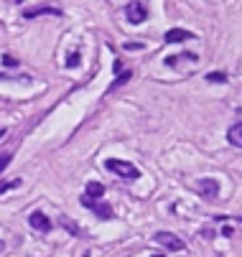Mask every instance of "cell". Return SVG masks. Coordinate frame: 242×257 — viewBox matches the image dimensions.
Returning a JSON list of instances; mask_svg holds the SVG:
<instances>
[{
	"label": "cell",
	"instance_id": "8",
	"mask_svg": "<svg viewBox=\"0 0 242 257\" xmlns=\"http://www.w3.org/2000/svg\"><path fill=\"white\" fill-rule=\"evenodd\" d=\"M84 196L97 201V199H102V196H105V186H102L99 181H89L87 186H84Z\"/></svg>",
	"mask_w": 242,
	"mask_h": 257
},
{
	"label": "cell",
	"instance_id": "22",
	"mask_svg": "<svg viewBox=\"0 0 242 257\" xmlns=\"http://www.w3.org/2000/svg\"><path fill=\"white\" fill-rule=\"evenodd\" d=\"M151 257H166V254H151Z\"/></svg>",
	"mask_w": 242,
	"mask_h": 257
},
{
	"label": "cell",
	"instance_id": "21",
	"mask_svg": "<svg viewBox=\"0 0 242 257\" xmlns=\"http://www.w3.org/2000/svg\"><path fill=\"white\" fill-rule=\"evenodd\" d=\"M3 247H6V244H3V239H0V252H3Z\"/></svg>",
	"mask_w": 242,
	"mask_h": 257
},
{
	"label": "cell",
	"instance_id": "5",
	"mask_svg": "<svg viewBox=\"0 0 242 257\" xmlns=\"http://www.w3.org/2000/svg\"><path fill=\"white\" fill-rule=\"evenodd\" d=\"M196 189H199V194H201L204 199H214V196L219 194V183H217L214 178H199V181H196Z\"/></svg>",
	"mask_w": 242,
	"mask_h": 257
},
{
	"label": "cell",
	"instance_id": "15",
	"mask_svg": "<svg viewBox=\"0 0 242 257\" xmlns=\"http://www.w3.org/2000/svg\"><path fill=\"white\" fill-rule=\"evenodd\" d=\"M16 186H21V178H16V181H6V183H0V194H6L8 189H16Z\"/></svg>",
	"mask_w": 242,
	"mask_h": 257
},
{
	"label": "cell",
	"instance_id": "9",
	"mask_svg": "<svg viewBox=\"0 0 242 257\" xmlns=\"http://www.w3.org/2000/svg\"><path fill=\"white\" fill-rule=\"evenodd\" d=\"M36 16H61V8L44 6V8H31V11H23V18H36Z\"/></svg>",
	"mask_w": 242,
	"mask_h": 257
},
{
	"label": "cell",
	"instance_id": "19",
	"mask_svg": "<svg viewBox=\"0 0 242 257\" xmlns=\"http://www.w3.org/2000/svg\"><path fill=\"white\" fill-rule=\"evenodd\" d=\"M125 49H130V51H141V49H143V46H141V44H128V46H125Z\"/></svg>",
	"mask_w": 242,
	"mask_h": 257
},
{
	"label": "cell",
	"instance_id": "13",
	"mask_svg": "<svg viewBox=\"0 0 242 257\" xmlns=\"http://www.w3.org/2000/svg\"><path fill=\"white\" fill-rule=\"evenodd\" d=\"M184 59L196 61V56H194V54H189V56H186V54H184V56H168V59H166V66H176V64H179V61H184Z\"/></svg>",
	"mask_w": 242,
	"mask_h": 257
},
{
	"label": "cell",
	"instance_id": "23",
	"mask_svg": "<svg viewBox=\"0 0 242 257\" xmlns=\"http://www.w3.org/2000/svg\"><path fill=\"white\" fill-rule=\"evenodd\" d=\"M239 222H242V216H239Z\"/></svg>",
	"mask_w": 242,
	"mask_h": 257
},
{
	"label": "cell",
	"instance_id": "20",
	"mask_svg": "<svg viewBox=\"0 0 242 257\" xmlns=\"http://www.w3.org/2000/svg\"><path fill=\"white\" fill-rule=\"evenodd\" d=\"M201 237H206V239H212V237H214V232H212V229H204V232H201Z\"/></svg>",
	"mask_w": 242,
	"mask_h": 257
},
{
	"label": "cell",
	"instance_id": "11",
	"mask_svg": "<svg viewBox=\"0 0 242 257\" xmlns=\"http://www.w3.org/2000/svg\"><path fill=\"white\" fill-rule=\"evenodd\" d=\"M206 82H212V84H227V74H224V71H212V74H206Z\"/></svg>",
	"mask_w": 242,
	"mask_h": 257
},
{
	"label": "cell",
	"instance_id": "7",
	"mask_svg": "<svg viewBox=\"0 0 242 257\" xmlns=\"http://www.w3.org/2000/svg\"><path fill=\"white\" fill-rule=\"evenodd\" d=\"M189 39H194V33L186 31V28H171V31H166V36H163L166 44H181V41H189Z\"/></svg>",
	"mask_w": 242,
	"mask_h": 257
},
{
	"label": "cell",
	"instance_id": "10",
	"mask_svg": "<svg viewBox=\"0 0 242 257\" xmlns=\"http://www.w3.org/2000/svg\"><path fill=\"white\" fill-rule=\"evenodd\" d=\"M227 140L234 145V148H242V122H234V125L227 130Z\"/></svg>",
	"mask_w": 242,
	"mask_h": 257
},
{
	"label": "cell",
	"instance_id": "12",
	"mask_svg": "<svg viewBox=\"0 0 242 257\" xmlns=\"http://www.w3.org/2000/svg\"><path fill=\"white\" fill-rule=\"evenodd\" d=\"M130 77H133V74H130V71H123V74H117V79H115V82L110 84V89H107V92H115V89H117L120 84H125V82H128Z\"/></svg>",
	"mask_w": 242,
	"mask_h": 257
},
{
	"label": "cell",
	"instance_id": "2",
	"mask_svg": "<svg viewBox=\"0 0 242 257\" xmlns=\"http://www.w3.org/2000/svg\"><path fill=\"white\" fill-rule=\"evenodd\" d=\"M125 18H128V23H133V26H141V23L148 18V6H146V3H128V6H125Z\"/></svg>",
	"mask_w": 242,
	"mask_h": 257
},
{
	"label": "cell",
	"instance_id": "4",
	"mask_svg": "<svg viewBox=\"0 0 242 257\" xmlns=\"http://www.w3.org/2000/svg\"><path fill=\"white\" fill-rule=\"evenodd\" d=\"M79 204L84 206V209H92L99 219H112L115 214H112V206L110 204H99V201H94V199H87L84 194L79 196Z\"/></svg>",
	"mask_w": 242,
	"mask_h": 257
},
{
	"label": "cell",
	"instance_id": "16",
	"mask_svg": "<svg viewBox=\"0 0 242 257\" xmlns=\"http://www.w3.org/2000/svg\"><path fill=\"white\" fill-rule=\"evenodd\" d=\"M13 161V156L11 153H3V156H0V173H3L6 168H8V163Z\"/></svg>",
	"mask_w": 242,
	"mask_h": 257
},
{
	"label": "cell",
	"instance_id": "6",
	"mask_svg": "<svg viewBox=\"0 0 242 257\" xmlns=\"http://www.w3.org/2000/svg\"><path fill=\"white\" fill-rule=\"evenodd\" d=\"M28 224L36 229V232H51V219L44 211H33L28 214Z\"/></svg>",
	"mask_w": 242,
	"mask_h": 257
},
{
	"label": "cell",
	"instance_id": "3",
	"mask_svg": "<svg viewBox=\"0 0 242 257\" xmlns=\"http://www.w3.org/2000/svg\"><path fill=\"white\" fill-rule=\"evenodd\" d=\"M156 242H158L161 247H166L168 252H181V249H186V242H184L181 237H176V234H171V232H158V234H156Z\"/></svg>",
	"mask_w": 242,
	"mask_h": 257
},
{
	"label": "cell",
	"instance_id": "17",
	"mask_svg": "<svg viewBox=\"0 0 242 257\" xmlns=\"http://www.w3.org/2000/svg\"><path fill=\"white\" fill-rule=\"evenodd\" d=\"M3 64H6V66H16V64H18V59H16V56H11V54H3Z\"/></svg>",
	"mask_w": 242,
	"mask_h": 257
},
{
	"label": "cell",
	"instance_id": "1",
	"mask_svg": "<svg viewBox=\"0 0 242 257\" xmlns=\"http://www.w3.org/2000/svg\"><path fill=\"white\" fill-rule=\"evenodd\" d=\"M105 168H107L110 173L120 176V178H128V181H135L138 176H141V171H138L133 163H128V161H117V158H107V161H105Z\"/></svg>",
	"mask_w": 242,
	"mask_h": 257
},
{
	"label": "cell",
	"instance_id": "18",
	"mask_svg": "<svg viewBox=\"0 0 242 257\" xmlns=\"http://www.w3.org/2000/svg\"><path fill=\"white\" fill-rule=\"evenodd\" d=\"M232 234H234L232 227H224V229H222V237H232Z\"/></svg>",
	"mask_w": 242,
	"mask_h": 257
},
{
	"label": "cell",
	"instance_id": "14",
	"mask_svg": "<svg viewBox=\"0 0 242 257\" xmlns=\"http://www.w3.org/2000/svg\"><path fill=\"white\" fill-rule=\"evenodd\" d=\"M79 61H82V56H79V51H72V54H69V56H66V66H69V69H74V66H77Z\"/></svg>",
	"mask_w": 242,
	"mask_h": 257
}]
</instances>
